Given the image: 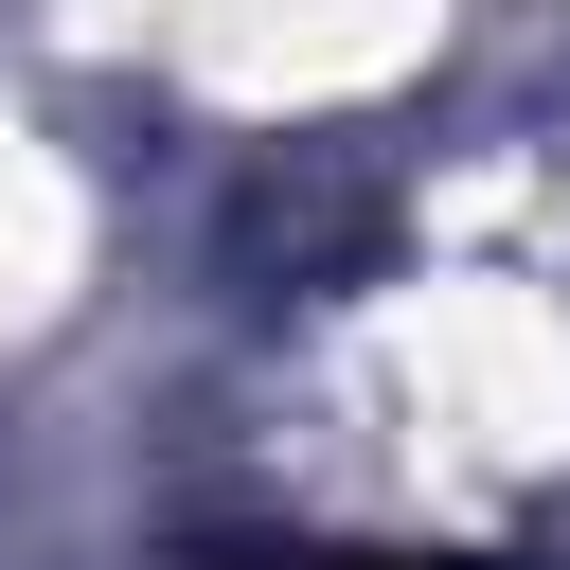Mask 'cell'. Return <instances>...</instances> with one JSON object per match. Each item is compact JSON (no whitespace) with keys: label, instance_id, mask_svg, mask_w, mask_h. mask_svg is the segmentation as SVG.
<instances>
[{"label":"cell","instance_id":"6da1fadb","mask_svg":"<svg viewBox=\"0 0 570 570\" xmlns=\"http://www.w3.org/2000/svg\"><path fill=\"white\" fill-rule=\"evenodd\" d=\"M249 570H410V552H249Z\"/></svg>","mask_w":570,"mask_h":570}]
</instances>
